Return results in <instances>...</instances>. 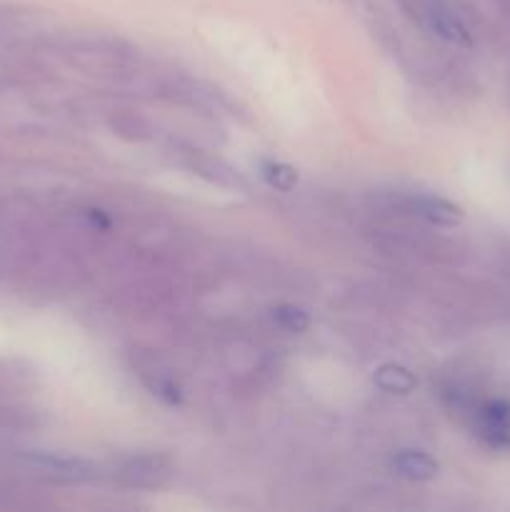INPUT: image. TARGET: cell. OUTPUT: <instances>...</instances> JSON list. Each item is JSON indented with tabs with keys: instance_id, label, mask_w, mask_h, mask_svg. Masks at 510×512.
<instances>
[{
	"instance_id": "6",
	"label": "cell",
	"mask_w": 510,
	"mask_h": 512,
	"mask_svg": "<svg viewBox=\"0 0 510 512\" xmlns=\"http://www.w3.org/2000/svg\"><path fill=\"white\" fill-rule=\"evenodd\" d=\"M375 385H378L380 390H385V393H393V395H408L415 390V375L410 373L408 368H403V365H383V368H378V373H375Z\"/></svg>"
},
{
	"instance_id": "4",
	"label": "cell",
	"mask_w": 510,
	"mask_h": 512,
	"mask_svg": "<svg viewBox=\"0 0 510 512\" xmlns=\"http://www.w3.org/2000/svg\"><path fill=\"white\" fill-rule=\"evenodd\" d=\"M393 468L398 470V475L408 480H433L438 475V463L430 458L423 450H403L393 458Z\"/></svg>"
},
{
	"instance_id": "7",
	"label": "cell",
	"mask_w": 510,
	"mask_h": 512,
	"mask_svg": "<svg viewBox=\"0 0 510 512\" xmlns=\"http://www.w3.org/2000/svg\"><path fill=\"white\" fill-rule=\"evenodd\" d=\"M273 318L288 333H303L310 325L308 313L303 308H295V305H280V308L273 310Z\"/></svg>"
},
{
	"instance_id": "2",
	"label": "cell",
	"mask_w": 510,
	"mask_h": 512,
	"mask_svg": "<svg viewBox=\"0 0 510 512\" xmlns=\"http://www.w3.org/2000/svg\"><path fill=\"white\" fill-rule=\"evenodd\" d=\"M405 205H408V210L415 218L425 220L430 225L450 228V225H458L463 220V210L455 203H450V200L440 198V195H410Z\"/></svg>"
},
{
	"instance_id": "3",
	"label": "cell",
	"mask_w": 510,
	"mask_h": 512,
	"mask_svg": "<svg viewBox=\"0 0 510 512\" xmlns=\"http://www.w3.org/2000/svg\"><path fill=\"white\" fill-rule=\"evenodd\" d=\"M425 23L428 28L438 35L440 40L450 45H458V48H470L473 45V35L465 28L463 20L453 13V10L443 8V5H430L425 10Z\"/></svg>"
},
{
	"instance_id": "8",
	"label": "cell",
	"mask_w": 510,
	"mask_h": 512,
	"mask_svg": "<svg viewBox=\"0 0 510 512\" xmlns=\"http://www.w3.org/2000/svg\"><path fill=\"white\" fill-rule=\"evenodd\" d=\"M263 178L278 190H290L298 183V175H295L293 168H288V165L283 163H273V160H270V163H263Z\"/></svg>"
},
{
	"instance_id": "5",
	"label": "cell",
	"mask_w": 510,
	"mask_h": 512,
	"mask_svg": "<svg viewBox=\"0 0 510 512\" xmlns=\"http://www.w3.org/2000/svg\"><path fill=\"white\" fill-rule=\"evenodd\" d=\"M35 465L63 480H90L95 475V465L78 458H40Z\"/></svg>"
},
{
	"instance_id": "1",
	"label": "cell",
	"mask_w": 510,
	"mask_h": 512,
	"mask_svg": "<svg viewBox=\"0 0 510 512\" xmlns=\"http://www.w3.org/2000/svg\"><path fill=\"white\" fill-rule=\"evenodd\" d=\"M478 433L490 448L510 450V403L490 400L478 415Z\"/></svg>"
}]
</instances>
